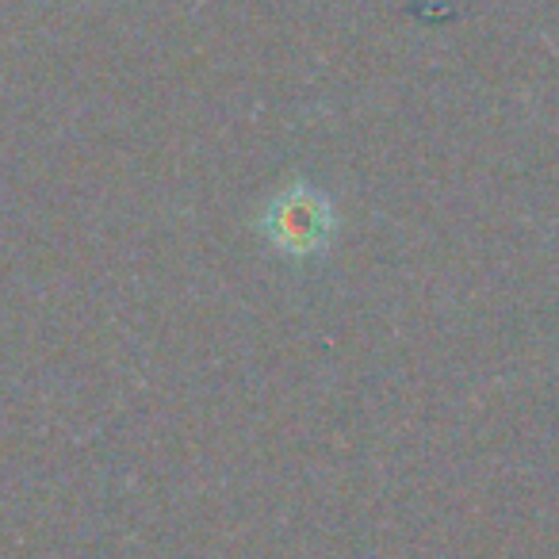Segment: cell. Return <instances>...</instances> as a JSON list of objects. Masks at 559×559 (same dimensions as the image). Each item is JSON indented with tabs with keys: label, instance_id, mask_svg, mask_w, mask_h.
I'll return each mask as SVG.
<instances>
[{
	"label": "cell",
	"instance_id": "1",
	"mask_svg": "<svg viewBox=\"0 0 559 559\" xmlns=\"http://www.w3.org/2000/svg\"><path fill=\"white\" fill-rule=\"evenodd\" d=\"M261 230L272 241V249H280L284 257H296V261L319 257L326 253L337 230L334 203L326 192H314L311 185H292L280 195H272V203L264 207Z\"/></svg>",
	"mask_w": 559,
	"mask_h": 559
}]
</instances>
